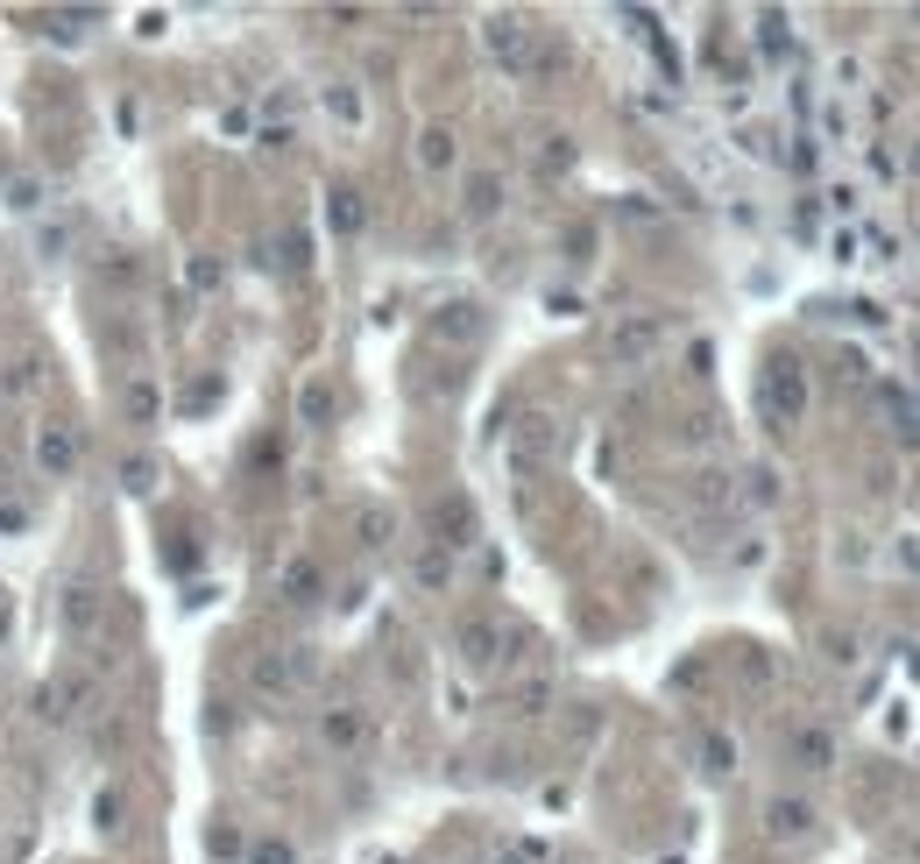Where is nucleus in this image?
<instances>
[{"mask_svg":"<svg viewBox=\"0 0 920 864\" xmlns=\"http://www.w3.org/2000/svg\"><path fill=\"white\" fill-rule=\"evenodd\" d=\"M659 348V319H630L624 334H616V362H638V354Z\"/></svg>","mask_w":920,"mask_h":864,"instance_id":"nucleus-1","label":"nucleus"},{"mask_svg":"<svg viewBox=\"0 0 920 864\" xmlns=\"http://www.w3.org/2000/svg\"><path fill=\"white\" fill-rule=\"evenodd\" d=\"M765 397H772V411H787V419H793V411H801V369L779 362V369H772V383H765Z\"/></svg>","mask_w":920,"mask_h":864,"instance_id":"nucleus-2","label":"nucleus"},{"mask_svg":"<svg viewBox=\"0 0 920 864\" xmlns=\"http://www.w3.org/2000/svg\"><path fill=\"white\" fill-rule=\"evenodd\" d=\"M489 50L503 57V65H524V28L517 22H489Z\"/></svg>","mask_w":920,"mask_h":864,"instance_id":"nucleus-3","label":"nucleus"},{"mask_svg":"<svg viewBox=\"0 0 920 864\" xmlns=\"http://www.w3.org/2000/svg\"><path fill=\"white\" fill-rule=\"evenodd\" d=\"M807 822H814V815H807V801H772V829H779V837H801Z\"/></svg>","mask_w":920,"mask_h":864,"instance_id":"nucleus-4","label":"nucleus"},{"mask_svg":"<svg viewBox=\"0 0 920 864\" xmlns=\"http://www.w3.org/2000/svg\"><path fill=\"white\" fill-rule=\"evenodd\" d=\"M283 588H291V603H312V595H319V568H312V560H298V568L283 574Z\"/></svg>","mask_w":920,"mask_h":864,"instance_id":"nucleus-5","label":"nucleus"},{"mask_svg":"<svg viewBox=\"0 0 920 864\" xmlns=\"http://www.w3.org/2000/svg\"><path fill=\"white\" fill-rule=\"evenodd\" d=\"M418 156H426L432 171H446V163H454V136H446V128H432V136L418 142Z\"/></svg>","mask_w":920,"mask_h":864,"instance_id":"nucleus-6","label":"nucleus"},{"mask_svg":"<svg viewBox=\"0 0 920 864\" xmlns=\"http://www.w3.org/2000/svg\"><path fill=\"white\" fill-rule=\"evenodd\" d=\"M475 326H481V319H475V305H446L440 334H446V340H467V334H475Z\"/></svg>","mask_w":920,"mask_h":864,"instance_id":"nucleus-7","label":"nucleus"},{"mask_svg":"<svg viewBox=\"0 0 920 864\" xmlns=\"http://www.w3.org/2000/svg\"><path fill=\"white\" fill-rule=\"evenodd\" d=\"M43 468H71V440H65V432H43Z\"/></svg>","mask_w":920,"mask_h":864,"instance_id":"nucleus-8","label":"nucleus"},{"mask_svg":"<svg viewBox=\"0 0 920 864\" xmlns=\"http://www.w3.org/2000/svg\"><path fill=\"white\" fill-rule=\"evenodd\" d=\"M248 864H298V857H291V843L263 837V843H255V851H248Z\"/></svg>","mask_w":920,"mask_h":864,"instance_id":"nucleus-9","label":"nucleus"},{"mask_svg":"<svg viewBox=\"0 0 920 864\" xmlns=\"http://www.w3.org/2000/svg\"><path fill=\"white\" fill-rule=\"evenodd\" d=\"M467 213H496V177H475V185H467Z\"/></svg>","mask_w":920,"mask_h":864,"instance_id":"nucleus-10","label":"nucleus"},{"mask_svg":"<svg viewBox=\"0 0 920 864\" xmlns=\"http://www.w3.org/2000/svg\"><path fill=\"white\" fill-rule=\"evenodd\" d=\"M461 645H467V659H489L496 631H489V623H467V638H461Z\"/></svg>","mask_w":920,"mask_h":864,"instance_id":"nucleus-11","label":"nucleus"},{"mask_svg":"<svg viewBox=\"0 0 920 864\" xmlns=\"http://www.w3.org/2000/svg\"><path fill=\"white\" fill-rule=\"evenodd\" d=\"M801 758L822 772V766H828V737H814V729H807V737H801Z\"/></svg>","mask_w":920,"mask_h":864,"instance_id":"nucleus-12","label":"nucleus"},{"mask_svg":"<svg viewBox=\"0 0 920 864\" xmlns=\"http://www.w3.org/2000/svg\"><path fill=\"white\" fill-rule=\"evenodd\" d=\"M326 737H334V744H354L361 723H354V716H326Z\"/></svg>","mask_w":920,"mask_h":864,"instance_id":"nucleus-13","label":"nucleus"},{"mask_svg":"<svg viewBox=\"0 0 920 864\" xmlns=\"http://www.w3.org/2000/svg\"><path fill=\"white\" fill-rule=\"evenodd\" d=\"M361 532H369V546H383L389 539V511H369V517H361Z\"/></svg>","mask_w":920,"mask_h":864,"instance_id":"nucleus-14","label":"nucleus"},{"mask_svg":"<svg viewBox=\"0 0 920 864\" xmlns=\"http://www.w3.org/2000/svg\"><path fill=\"white\" fill-rule=\"evenodd\" d=\"M418 581H432V588H440V581H446V553H426V560H418Z\"/></svg>","mask_w":920,"mask_h":864,"instance_id":"nucleus-15","label":"nucleus"},{"mask_svg":"<svg viewBox=\"0 0 920 864\" xmlns=\"http://www.w3.org/2000/svg\"><path fill=\"white\" fill-rule=\"evenodd\" d=\"M354 220H361V213H354V199H347V191H340V199H334V227L347 234V227H354Z\"/></svg>","mask_w":920,"mask_h":864,"instance_id":"nucleus-16","label":"nucleus"}]
</instances>
